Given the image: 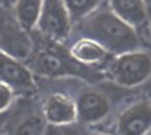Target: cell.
I'll use <instances>...</instances> for the list:
<instances>
[{
  "instance_id": "cell-1",
  "label": "cell",
  "mask_w": 151,
  "mask_h": 135,
  "mask_svg": "<svg viewBox=\"0 0 151 135\" xmlns=\"http://www.w3.org/2000/svg\"><path fill=\"white\" fill-rule=\"evenodd\" d=\"M79 29L84 35L82 38L93 39L108 53H115L117 56L136 51L139 47L136 30L124 24L109 8H97L81 21Z\"/></svg>"
},
{
  "instance_id": "cell-2",
  "label": "cell",
  "mask_w": 151,
  "mask_h": 135,
  "mask_svg": "<svg viewBox=\"0 0 151 135\" xmlns=\"http://www.w3.org/2000/svg\"><path fill=\"white\" fill-rule=\"evenodd\" d=\"M33 44L14 17V2H0V51L23 60L30 56Z\"/></svg>"
},
{
  "instance_id": "cell-3",
  "label": "cell",
  "mask_w": 151,
  "mask_h": 135,
  "mask_svg": "<svg viewBox=\"0 0 151 135\" xmlns=\"http://www.w3.org/2000/svg\"><path fill=\"white\" fill-rule=\"evenodd\" d=\"M111 77L123 87H135L150 78L151 59L147 51H130L117 56L111 63Z\"/></svg>"
},
{
  "instance_id": "cell-4",
  "label": "cell",
  "mask_w": 151,
  "mask_h": 135,
  "mask_svg": "<svg viewBox=\"0 0 151 135\" xmlns=\"http://www.w3.org/2000/svg\"><path fill=\"white\" fill-rule=\"evenodd\" d=\"M36 29L52 41H66L72 30V22L66 8H64V2L61 0L42 2V9Z\"/></svg>"
},
{
  "instance_id": "cell-5",
  "label": "cell",
  "mask_w": 151,
  "mask_h": 135,
  "mask_svg": "<svg viewBox=\"0 0 151 135\" xmlns=\"http://www.w3.org/2000/svg\"><path fill=\"white\" fill-rule=\"evenodd\" d=\"M151 110L148 101H139L126 108L118 119V135H145L151 132Z\"/></svg>"
},
{
  "instance_id": "cell-6",
  "label": "cell",
  "mask_w": 151,
  "mask_h": 135,
  "mask_svg": "<svg viewBox=\"0 0 151 135\" xmlns=\"http://www.w3.org/2000/svg\"><path fill=\"white\" fill-rule=\"evenodd\" d=\"M76 107V120L82 123H97L103 120L111 110V104L108 98L96 90H85L75 101Z\"/></svg>"
},
{
  "instance_id": "cell-7",
  "label": "cell",
  "mask_w": 151,
  "mask_h": 135,
  "mask_svg": "<svg viewBox=\"0 0 151 135\" xmlns=\"http://www.w3.org/2000/svg\"><path fill=\"white\" fill-rule=\"evenodd\" d=\"M44 117L47 125L52 126H69L76 122L75 101L63 93H54L48 96L44 104Z\"/></svg>"
},
{
  "instance_id": "cell-8",
  "label": "cell",
  "mask_w": 151,
  "mask_h": 135,
  "mask_svg": "<svg viewBox=\"0 0 151 135\" xmlns=\"http://www.w3.org/2000/svg\"><path fill=\"white\" fill-rule=\"evenodd\" d=\"M0 83L9 86L14 92L15 89H32L35 86L32 72L14 57L0 51Z\"/></svg>"
},
{
  "instance_id": "cell-9",
  "label": "cell",
  "mask_w": 151,
  "mask_h": 135,
  "mask_svg": "<svg viewBox=\"0 0 151 135\" xmlns=\"http://www.w3.org/2000/svg\"><path fill=\"white\" fill-rule=\"evenodd\" d=\"M111 12L120 18L124 24L136 30L147 22V3L139 0H114L109 2Z\"/></svg>"
},
{
  "instance_id": "cell-10",
  "label": "cell",
  "mask_w": 151,
  "mask_h": 135,
  "mask_svg": "<svg viewBox=\"0 0 151 135\" xmlns=\"http://www.w3.org/2000/svg\"><path fill=\"white\" fill-rule=\"evenodd\" d=\"M70 54L75 60H78L82 65H96L105 60L108 51L93 39L81 38L72 45Z\"/></svg>"
},
{
  "instance_id": "cell-11",
  "label": "cell",
  "mask_w": 151,
  "mask_h": 135,
  "mask_svg": "<svg viewBox=\"0 0 151 135\" xmlns=\"http://www.w3.org/2000/svg\"><path fill=\"white\" fill-rule=\"evenodd\" d=\"M42 9V0H19L14 2V17L26 33L36 29Z\"/></svg>"
},
{
  "instance_id": "cell-12",
  "label": "cell",
  "mask_w": 151,
  "mask_h": 135,
  "mask_svg": "<svg viewBox=\"0 0 151 135\" xmlns=\"http://www.w3.org/2000/svg\"><path fill=\"white\" fill-rule=\"evenodd\" d=\"M35 69L36 72L42 75H48V77H55L61 75L64 72H68L69 65L66 63L63 56L52 53V51H42L36 56L35 62Z\"/></svg>"
},
{
  "instance_id": "cell-13",
  "label": "cell",
  "mask_w": 151,
  "mask_h": 135,
  "mask_svg": "<svg viewBox=\"0 0 151 135\" xmlns=\"http://www.w3.org/2000/svg\"><path fill=\"white\" fill-rule=\"evenodd\" d=\"M100 6V2L96 0H68L64 2V8L68 11L70 22H81Z\"/></svg>"
},
{
  "instance_id": "cell-14",
  "label": "cell",
  "mask_w": 151,
  "mask_h": 135,
  "mask_svg": "<svg viewBox=\"0 0 151 135\" xmlns=\"http://www.w3.org/2000/svg\"><path fill=\"white\" fill-rule=\"evenodd\" d=\"M45 128L47 123L42 116H29L17 126L14 135H44Z\"/></svg>"
},
{
  "instance_id": "cell-15",
  "label": "cell",
  "mask_w": 151,
  "mask_h": 135,
  "mask_svg": "<svg viewBox=\"0 0 151 135\" xmlns=\"http://www.w3.org/2000/svg\"><path fill=\"white\" fill-rule=\"evenodd\" d=\"M14 98H15V92L6 86L5 83H0V114L5 112L14 102Z\"/></svg>"
},
{
  "instance_id": "cell-16",
  "label": "cell",
  "mask_w": 151,
  "mask_h": 135,
  "mask_svg": "<svg viewBox=\"0 0 151 135\" xmlns=\"http://www.w3.org/2000/svg\"><path fill=\"white\" fill-rule=\"evenodd\" d=\"M44 135H78V132L75 129H72V125H69V126H52V125H47Z\"/></svg>"
},
{
  "instance_id": "cell-17",
  "label": "cell",
  "mask_w": 151,
  "mask_h": 135,
  "mask_svg": "<svg viewBox=\"0 0 151 135\" xmlns=\"http://www.w3.org/2000/svg\"><path fill=\"white\" fill-rule=\"evenodd\" d=\"M90 135H111V134H106V132H91Z\"/></svg>"
},
{
  "instance_id": "cell-18",
  "label": "cell",
  "mask_w": 151,
  "mask_h": 135,
  "mask_svg": "<svg viewBox=\"0 0 151 135\" xmlns=\"http://www.w3.org/2000/svg\"><path fill=\"white\" fill-rule=\"evenodd\" d=\"M145 135H151V132H148V134H145Z\"/></svg>"
},
{
  "instance_id": "cell-19",
  "label": "cell",
  "mask_w": 151,
  "mask_h": 135,
  "mask_svg": "<svg viewBox=\"0 0 151 135\" xmlns=\"http://www.w3.org/2000/svg\"><path fill=\"white\" fill-rule=\"evenodd\" d=\"M0 135H3V134H0Z\"/></svg>"
}]
</instances>
